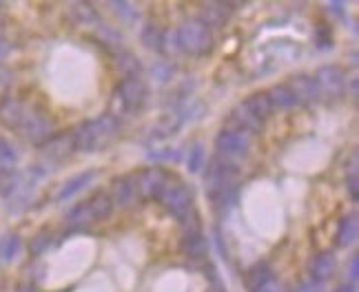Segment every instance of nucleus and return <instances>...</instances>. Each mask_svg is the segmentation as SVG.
I'll return each instance as SVG.
<instances>
[{
  "mask_svg": "<svg viewBox=\"0 0 359 292\" xmlns=\"http://www.w3.org/2000/svg\"><path fill=\"white\" fill-rule=\"evenodd\" d=\"M204 173V188L209 195L211 206L215 211H229L238 200V177H240V162L226 158H213L206 162Z\"/></svg>",
  "mask_w": 359,
  "mask_h": 292,
  "instance_id": "1",
  "label": "nucleus"
},
{
  "mask_svg": "<svg viewBox=\"0 0 359 292\" xmlns=\"http://www.w3.org/2000/svg\"><path fill=\"white\" fill-rule=\"evenodd\" d=\"M120 131V120L116 116H100L95 120H89L74 131L76 133V148L93 153L109 146L114 142V137Z\"/></svg>",
  "mask_w": 359,
  "mask_h": 292,
  "instance_id": "2",
  "label": "nucleus"
},
{
  "mask_svg": "<svg viewBox=\"0 0 359 292\" xmlns=\"http://www.w3.org/2000/svg\"><path fill=\"white\" fill-rule=\"evenodd\" d=\"M114 213V202L109 197L107 190H98L93 193L89 200L76 204L72 211L67 213V224H72L76 228H87L95 221L109 219Z\"/></svg>",
  "mask_w": 359,
  "mask_h": 292,
  "instance_id": "3",
  "label": "nucleus"
},
{
  "mask_svg": "<svg viewBox=\"0 0 359 292\" xmlns=\"http://www.w3.org/2000/svg\"><path fill=\"white\" fill-rule=\"evenodd\" d=\"M175 40H177V47L189 55H206L215 47L213 29L196 18L180 25V29L175 32Z\"/></svg>",
  "mask_w": 359,
  "mask_h": 292,
  "instance_id": "4",
  "label": "nucleus"
},
{
  "mask_svg": "<svg viewBox=\"0 0 359 292\" xmlns=\"http://www.w3.org/2000/svg\"><path fill=\"white\" fill-rule=\"evenodd\" d=\"M315 87L320 91V100H337L344 93H346V76H344V69L337 64H324L313 74Z\"/></svg>",
  "mask_w": 359,
  "mask_h": 292,
  "instance_id": "5",
  "label": "nucleus"
},
{
  "mask_svg": "<svg viewBox=\"0 0 359 292\" xmlns=\"http://www.w3.org/2000/svg\"><path fill=\"white\" fill-rule=\"evenodd\" d=\"M158 200L164 206V211L177 219H182L187 213L193 211V190L184 182H169Z\"/></svg>",
  "mask_w": 359,
  "mask_h": 292,
  "instance_id": "6",
  "label": "nucleus"
},
{
  "mask_svg": "<svg viewBox=\"0 0 359 292\" xmlns=\"http://www.w3.org/2000/svg\"><path fill=\"white\" fill-rule=\"evenodd\" d=\"M135 186H137V195L142 200H158L162 190L169 184V173L162 169V166H147V169L137 171Z\"/></svg>",
  "mask_w": 359,
  "mask_h": 292,
  "instance_id": "7",
  "label": "nucleus"
},
{
  "mask_svg": "<svg viewBox=\"0 0 359 292\" xmlns=\"http://www.w3.org/2000/svg\"><path fill=\"white\" fill-rule=\"evenodd\" d=\"M248 151V135L236 129L224 127L215 135V153L217 158H226V160H238L246 155Z\"/></svg>",
  "mask_w": 359,
  "mask_h": 292,
  "instance_id": "8",
  "label": "nucleus"
},
{
  "mask_svg": "<svg viewBox=\"0 0 359 292\" xmlns=\"http://www.w3.org/2000/svg\"><path fill=\"white\" fill-rule=\"evenodd\" d=\"M118 97L122 106L127 111H140L149 97L147 85L142 82V78H122L118 85Z\"/></svg>",
  "mask_w": 359,
  "mask_h": 292,
  "instance_id": "9",
  "label": "nucleus"
},
{
  "mask_svg": "<svg viewBox=\"0 0 359 292\" xmlns=\"http://www.w3.org/2000/svg\"><path fill=\"white\" fill-rule=\"evenodd\" d=\"M286 87L291 89V93L295 95L297 104H311V102L320 100V91H317V87H315L313 76L297 74L286 82Z\"/></svg>",
  "mask_w": 359,
  "mask_h": 292,
  "instance_id": "10",
  "label": "nucleus"
},
{
  "mask_svg": "<svg viewBox=\"0 0 359 292\" xmlns=\"http://www.w3.org/2000/svg\"><path fill=\"white\" fill-rule=\"evenodd\" d=\"M114 206H122V208H129L131 204H135V200L140 197L137 195V186H135V179L124 175V177H116L114 184H111V193H109Z\"/></svg>",
  "mask_w": 359,
  "mask_h": 292,
  "instance_id": "11",
  "label": "nucleus"
},
{
  "mask_svg": "<svg viewBox=\"0 0 359 292\" xmlns=\"http://www.w3.org/2000/svg\"><path fill=\"white\" fill-rule=\"evenodd\" d=\"M233 11H236V5L231 3H206L200 7V16L196 20H200L206 27H219L229 22Z\"/></svg>",
  "mask_w": 359,
  "mask_h": 292,
  "instance_id": "12",
  "label": "nucleus"
},
{
  "mask_svg": "<svg viewBox=\"0 0 359 292\" xmlns=\"http://www.w3.org/2000/svg\"><path fill=\"white\" fill-rule=\"evenodd\" d=\"M271 279H273V268L269 266L266 261H257V263H253L251 268H246L244 288L248 292H257V290L264 288Z\"/></svg>",
  "mask_w": 359,
  "mask_h": 292,
  "instance_id": "13",
  "label": "nucleus"
},
{
  "mask_svg": "<svg viewBox=\"0 0 359 292\" xmlns=\"http://www.w3.org/2000/svg\"><path fill=\"white\" fill-rule=\"evenodd\" d=\"M47 146L43 148L47 155L51 158V160H62V158H67V155H72L74 151H78L76 148V133L74 131H69V133H60V135H56V137H51L49 142H45Z\"/></svg>",
  "mask_w": 359,
  "mask_h": 292,
  "instance_id": "14",
  "label": "nucleus"
},
{
  "mask_svg": "<svg viewBox=\"0 0 359 292\" xmlns=\"http://www.w3.org/2000/svg\"><path fill=\"white\" fill-rule=\"evenodd\" d=\"M224 127H229V129H236V131H242V133H255V131H259L262 129V124L248 113V111L242 106V104H238L236 109L231 111L229 113V118H226V124Z\"/></svg>",
  "mask_w": 359,
  "mask_h": 292,
  "instance_id": "15",
  "label": "nucleus"
},
{
  "mask_svg": "<svg viewBox=\"0 0 359 292\" xmlns=\"http://www.w3.org/2000/svg\"><path fill=\"white\" fill-rule=\"evenodd\" d=\"M357 232H359V221H357V215L355 213H348L339 219L337 224V230H335V244L339 248H348L355 244L357 239Z\"/></svg>",
  "mask_w": 359,
  "mask_h": 292,
  "instance_id": "16",
  "label": "nucleus"
},
{
  "mask_svg": "<svg viewBox=\"0 0 359 292\" xmlns=\"http://www.w3.org/2000/svg\"><path fill=\"white\" fill-rule=\"evenodd\" d=\"M335 266H337V261H335V255L333 253H320V255H315V259L311 263V277H313V281H317V284L328 281L330 277L335 274Z\"/></svg>",
  "mask_w": 359,
  "mask_h": 292,
  "instance_id": "17",
  "label": "nucleus"
},
{
  "mask_svg": "<svg viewBox=\"0 0 359 292\" xmlns=\"http://www.w3.org/2000/svg\"><path fill=\"white\" fill-rule=\"evenodd\" d=\"M242 106L251 113L259 124H264L271 116H273V106L269 102L266 93H251L246 97V100L242 102Z\"/></svg>",
  "mask_w": 359,
  "mask_h": 292,
  "instance_id": "18",
  "label": "nucleus"
},
{
  "mask_svg": "<svg viewBox=\"0 0 359 292\" xmlns=\"http://www.w3.org/2000/svg\"><path fill=\"white\" fill-rule=\"evenodd\" d=\"M182 250L184 255H189L191 259H204L206 253H209V242H206V237L200 232H184L182 237Z\"/></svg>",
  "mask_w": 359,
  "mask_h": 292,
  "instance_id": "19",
  "label": "nucleus"
},
{
  "mask_svg": "<svg viewBox=\"0 0 359 292\" xmlns=\"http://www.w3.org/2000/svg\"><path fill=\"white\" fill-rule=\"evenodd\" d=\"M266 97H269V102H271L273 111H275V109H280V111H291V109L297 106L295 95L291 93V89H288L286 85H275V87H271L269 93H266Z\"/></svg>",
  "mask_w": 359,
  "mask_h": 292,
  "instance_id": "20",
  "label": "nucleus"
},
{
  "mask_svg": "<svg viewBox=\"0 0 359 292\" xmlns=\"http://www.w3.org/2000/svg\"><path fill=\"white\" fill-rule=\"evenodd\" d=\"M116 62H118V69L124 74V78H142V74H144L142 62L137 60L135 55H131L129 51H118Z\"/></svg>",
  "mask_w": 359,
  "mask_h": 292,
  "instance_id": "21",
  "label": "nucleus"
},
{
  "mask_svg": "<svg viewBox=\"0 0 359 292\" xmlns=\"http://www.w3.org/2000/svg\"><path fill=\"white\" fill-rule=\"evenodd\" d=\"M95 177V171H85V173H80V175H76V177H72L69 182L60 188V193H58V200H69V197H74V195H78L82 188H85L91 179Z\"/></svg>",
  "mask_w": 359,
  "mask_h": 292,
  "instance_id": "22",
  "label": "nucleus"
},
{
  "mask_svg": "<svg viewBox=\"0 0 359 292\" xmlns=\"http://www.w3.org/2000/svg\"><path fill=\"white\" fill-rule=\"evenodd\" d=\"M69 13H72V18L76 22H82V25L98 22V13H95V9L87 3H74L72 7H69Z\"/></svg>",
  "mask_w": 359,
  "mask_h": 292,
  "instance_id": "23",
  "label": "nucleus"
},
{
  "mask_svg": "<svg viewBox=\"0 0 359 292\" xmlns=\"http://www.w3.org/2000/svg\"><path fill=\"white\" fill-rule=\"evenodd\" d=\"M140 38H142V45L151 51H162V47H164V34L156 25H147Z\"/></svg>",
  "mask_w": 359,
  "mask_h": 292,
  "instance_id": "24",
  "label": "nucleus"
},
{
  "mask_svg": "<svg viewBox=\"0 0 359 292\" xmlns=\"http://www.w3.org/2000/svg\"><path fill=\"white\" fill-rule=\"evenodd\" d=\"M206 164V153H204V146L202 144H193L189 148V158H187V169L189 173H200Z\"/></svg>",
  "mask_w": 359,
  "mask_h": 292,
  "instance_id": "25",
  "label": "nucleus"
},
{
  "mask_svg": "<svg viewBox=\"0 0 359 292\" xmlns=\"http://www.w3.org/2000/svg\"><path fill=\"white\" fill-rule=\"evenodd\" d=\"M109 9H111L114 13H116V18L118 20H122V22H127V25H131L137 16H140V11H137L133 5H129V3H109Z\"/></svg>",
  "mask_w": 359,
  "mask_h": 292,
  "instance_id": "26",
  "label": "nucleus"
},
{
  "mask_svg": "<svg viewBox=\"0 0 359 292\" xmlns=\"http://www.w3.org/2000/svg\"><path fill=\"white\" fill-rule=\"evenodd\" d=\"M315 43H317V47H320V49L333 47V32H330V27L317 25V29H315Z\"/></svg>",
  "mask_w": 359,
  "mask_h": 292,
  "instance_id": "27",
  "label": "nucleus"
},
{
  "mask_svg": "<svg viewBox=\"0 0 359 292\" xmlns=\"http://www.w3.org/2000/svg\"><path fill=\"white\" fill-rule=\"evenodd\" d=\"M346 188H348L351 200L357 202V200H359V182H357V175H355V173L346 179Z\"/></svg>",
  "mask_w": 359,
  "mask_h": 292,
  "instance_id": "28",
  "label": "nucleus"
},
{
  "mask_svg": "<svg viewBox=\"0 0 359 292\" xmlns=\"http://www.w3.org/2000/svg\"><path fill=\"white\" fill-rule=\"evenodd\" d=\"M13 151H11V146L7 144V142H0V162L3 164H13Z\"/></svg>",
  "mask_w": 359,
  "mask_h": 292,
  "instance_id": "29",
  "label": "nucleus"
},
{
  "mask_svg": "<svg viewBox=\"0 0 359 292\" xmlns=\"http://www.w3.org/2000/svg\"><path fill=\"white\" fill-rule=\"evenodd\" d=\"M47 246H49V235H47V232L38 235L36 242H34V253H36V255H38V253H43V250H47Z\"/></svg>",
  "mask_w": 359,
  "mask_h": 292,
  "instance_id": "30",
  "label": "nucleus"
},
{
  "mask_svg": "<svg viewBox=\"0 0 359 292\" xmlns=\"http://www.w3.org/2000/svg\"><path fill=\"white\" fill-rule=\"evenodd\" d=\"M151 158L154 160H177L180 155H177V151H171V148H167V151H160V153H149Z\"/></svg>",
  "mask_w": 359,
  "mask_h": 292,
  "instance_id": "31",
  "label": "nucleus"
},
{
  "mask_svg": "<svg viewBox=\"0 0 359 292\" xmlns=\"http://www.w3.org/2000/svg\"><path fill=\"white\" fill-rule=\"evenodd\" d=\"M357 279H359V257L353 255V259H351V281L348 284L357 286Z\"/></svg>",
  "mask_w": 359,
  "mask_h": 292,
  "instance_id": "32",
  "label": "nucleus"
},
{
  "mask_svg": "<svg viewBox=\"0 0 359 292\" xmlns=\"http://www.w3.org/2000/svg\"><path fill=\"white\" fill-rule=\"evenodd\" d=\"M257 292H282V288H280V284H273V281H269L264 288L257 290Z\"/></svg>",
  "mask_w": 359,
  "mask_h": 292,
  "instance_id": "33",
  "label": "nucleus"
},
{
  "mask_svg": "<svg viewBox=\"0 0 359 292\" xmlns=\"http://www.w3.org/2000/svg\"><path fill=\"white\" fill-rule=\"evenodd\" d=\"M335 292H357V288H355L353 284H344V286H339Z\"/></svg>",
  "mask_w": 359,
  "mask_h": 292,
  "instance_id": "34",
  "label": "nucleus"
},
{
  "mask_svg": "<svg viewBox=\"0 0 359 292\" xmlns=\"http://www.w3.org/2000/svg\"><path fill=\"white\" fill-rule=\"evenodd\" d=\"M295 292H315V290H313V286H299Z\"/></svg>",
  "mask_w": 359,
  "mask_h": 292,
  "instance_id": "35",
  "label": "nucleus"
},
{
  "mask_svg": "<svg viewBox=\"0 0 359 292\" xmlns=\"http://www.w3.org/2000/svg\"><path fill=\"white\" fill-rule=\"evenodd\" d=\"M351 93H353V97H357V80L351 82Z\"/></svg>",
  "mask_w": 359,
  "mask_h": 292,
  "instance_id": "36",
  "label": "nucleus"
}]
</instances>
